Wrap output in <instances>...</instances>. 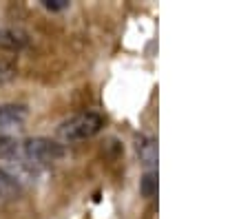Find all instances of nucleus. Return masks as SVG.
Segmentation results:
<instances>
[{
	"label": "nucleus",
	"instance_id": "3",
	"mask_svg": "<svg viewBox=\"0 0 250 219\" xmlns=\"http://www.w3.org/2000/svg\"><path fill=\"white\" fill-rule=\"evenodd\" d=\"M137 155H140V162L144 164V168L148 171H155L157 168V142L151 135H140L137 138Z\"/></svg>",
	"mask_w": 250,
	"mask_h": 219
},
{
	"label": "nucleus",
	"instance_id": "4",
	"mask_svg": "<svg viewBox=\"0 0 250 219\" xmlns=\"http://www.w3.org/2000/svg\"><path fill=\"white\" fill-rule=\"evenodd\" d=\"M29 111L24 104H0V129L22 126Z\"/></svg>",
	"mask_w": 250,
	"mask_h": 219
},
{
	"label": "nucleus",
	"instance_id": "8",
	"mask_svg": "<svg viewBox=\"0 0 250 219\" xmlns=\"http://www.w3.org/2000/svg\"><path fill=\"white\" fill-rule=\"evenodd\" d=\"M142 195L144 197H153L157 193V171H148L144 173V179H142Z\"/></svg>",
	"mask_w": 250,
	"mask_h": 219
},
{
	"label": "nucleus",
	"instance_id": "2",
	"mask_svg": "<svg viewBox=\"0 0 250 219\" xmlns=\"http://www.w3.org/2000/svg\"><path fill=\"white\" fill-rule=\"evenodd\" d=\"M64 146L51 138H29L20 142L18 159H27L31 164H53L64 158Z\"/></svg>",
	"mask_w": 250,
	"mask_h": 219
},
{
	"label": "nucleus",
	"instance_id": "9",
	"mask_svg": "<svg viewBox=\"0 0 250 219\" xmlns=\"http://www.w3.org/2000/svg\"><path fill=\"white\" fill-rule=\"evenodd\" d=\"M42 5L47 7L49 11H62L69 7V0H42Z\"/></svg>",
	"mask_w": 250,
	"mask_h": 219
},
{
	"label": "nucleus",
	"instance_id": "7",
	"mask_svg": "<svg viewBox=\"0 0 250 219\" xmlns=\"http://www.w3.org/2000/svg\"><path fill=\"white\" fill-rule=\"evenodd\" d=\"M18 146H20V142H16L14 138H9L5 133H0V158L18 159Z\"/></svg>",
	"mask_w": 250,
	"mask_h": 219
},
{
	"label": "nucleus",
	"instance_id": "10",
	"mask_svg": "<svg viewBox=\"0 0 250 219\" xmlns=\"http://www.w3.org/2000/svg\"><path fill=\"white\" fill-rule=\"evenodd\" d=\"M11 76H14V71H11V69L7 67L5 62H0V82H7Z\"/></svg>",
	"mask_w": 250,
	"mask_h": 219
},
{
	"label": "nucleus",
	"instance_id": "5",
	"mask_svg": "<svg viewBox=\"0 0 250 219\" xmlns=\"http://www.w3.org/2000/svg\"><path fill=\"white\" fill-rule=\"evenodd\" d=\"M27 44V34H22L20 29H0V47L2 49H22Z\"/></svg>",
	"mask_w": 250,
	"mask_h": 219
},
{
	"label": "nucleus",
	"instance_id": "6",
	"mask_svg": "<svg viewBox=\"0 0 250 219\" xmlns=\"http://www.w3.org/2000/svg\"><path fill=\"white\" fill-rule=\"evenodd\" d=\"M20 193V181L5 168H0V199H14Z\"/></svg>",
	"mask_w": 250,
	"mask_h": 219
},
{
	"label": "nucleus",
	"instance_id": "1",
	"mask_svg": "<svg viewBox=\"0 0 250 219\" xmlns=\"http://www.w3.org/2000/svg\"><path fill=\"white\" fill-rule=\"evenodd\" d=\"M104 126L102 115L93 113V111H86V113H78L73 118L64 119V122L58 126V138L62 142H82V139H89L93 135H98Z\"/></svg>",
	"mask_w": 250,
	"mask_h": 219
}]
</instances>
